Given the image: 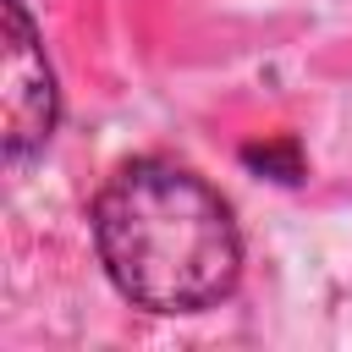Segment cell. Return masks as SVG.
I'll list each match as a JSON object with an SVG mask.
<instances>
[{
	"mask_svg": "<svg viewBox=\"0 0 352 352\" xmlns=\"http://www.w3.org/2000/svg\"><path fill=\"white\" fill-rule=\"evenodd\" d=\"M0 28H6L0 33V148L11 165H22L50 143L60 116V88L22 0L0 6Z\"/></svg>",
	"mask_w": 352,
	"mask_h": 352,
	"instance_id": "7a4b0ae2",
	"label": "cell"
},
{
	"mask_svg": "<svg viewBox=\"0 0 352 352\" xmlns=\"http://www.w3.org/2000/svg\"><path fill=\"white\" fill-rule=\"evenodd\" d=\"M242 165L248 170H258V176H270V182H302V148H297V138H280V143H248L242 148Z\"/></svg>",
	"mask_w": 352,
	"mask_h": 352,
	"instance_id": "3957f363",
	"label": "cell"
},
{
	"mask_svg": "<svg viewBox=\"0 0 352 352\" xmlns=\"http://www.w3.org/2000/svg\"><path fill=\"white\" fill-rule=\"evenodd\" d=\"M94 242L116 292L148 314H204L242 275L231 204L176 160H132L94 198Z\"/></svg>",
	"mask_w": 352,
	"mask_h": 352,
	"instance_id": "6da1fadb",
	"label": "cell"
}]
</instances>
